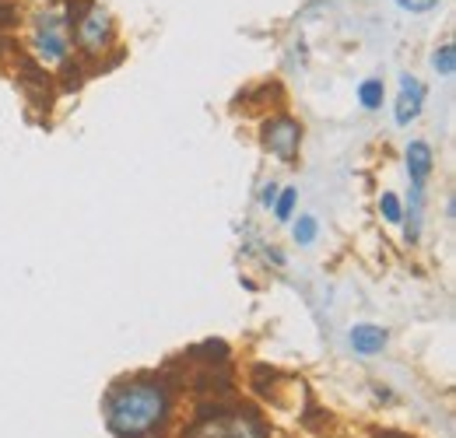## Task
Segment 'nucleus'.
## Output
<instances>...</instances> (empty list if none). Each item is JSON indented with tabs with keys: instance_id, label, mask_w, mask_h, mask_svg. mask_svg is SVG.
<instances>
[{
	"instance_id": "nucleus-1",
	"label": "nucleus",
	"mask_w": 456,
	"mask_h": 438,
	"mask_svg": "<svg viewBox=\"0 0 456 438\" xmlns=\"http://www.w3.org/2000/svg\"><path fill=\"white\" fill-rule=\"evenodd\" d=\"M169 385L159 379H134L110 396L106 421L116 438H151L169 421Z\"/></svg>"
},
{
	"instance_id": "nucleus-2",
	"label": "nucleus",
	"mask_w": 456,
	"mask_h": 438,
	"mask_svg": "<svg viewBox=\"0 0 456 438\" xmlns=\"http://www.w3.org/2000/svg\"><path fill=\"white\" fill-rule=\"evenodd\" d=\"M67 25H70V36L77 43V50L85 56H102L116 39V28H113V18L102 4L95 0H70L67 4Z\"/></svg>"
},
{
	"instance_id": "nucleus-3",
	"label": "nucleus",
	"mask_w": 456,
	"mask_h": 438,
	"mask_svg": "<svg viewBox=\"0 0 456 438\" xmlns=\"http://www.w3.org/2000/svg\"><path fill=\"white\" fill-rule=\"evenodd\" d=\"M28 50L43 67H63L70 63V25L60 11H43L32 18Z\"/></svg>"
},
{
	"instance_id": "nucleus-4",
	"label": "nucleus",
	"mask_w": 456,
	"mask_h": 438,
	"mask_svg": "<svg viewBox=\"0 0 456 438\" xmlns=\"http://www.w3.org/2000/svg\"><path fill=\"white\" fill-rule=\"evenodd\" d=\"M260 141L278 162L291 165L298 158V148H302V123L288 112H278L260 126Z\"/></svg>"
},
{
	"instance_id": "nucleus-5",
	"label": "nucleus",
	"mask_w": 456,
	"mask_h": 438,
	"mask_svg": "<svg viewBox=\"0 0 456 438\" xmlns=\"http://www.w3.org/2000/svg\"><path fill=\"white\" fill-rule=\"evenodd\" d=\"M421 106H425V85L411 74H400V95L397 106H394V116H397L400 126H411L418 116H421Z\"/></svg>"
},
{
	"instance_id": "nucleus-6",
	"label": "nucleus",
	"mask_w": 456,
	"mask_h": 438,
	"mask_svg": "<svg viewBox=\"0 0 456 438\" xmlns=\"http://www.w3.org/2000/svg\"><path fill=\"white\" fill-rule=\"evenodd\" d=\"M403 158H407L411 186H425V179L432 175V165H436L432 144H425V141H411V144H407V151H403Z\"/></svg>"
},
{
	"instance_id": "nucleus-7",
	"label": "nucleus",
	"mask_w": 456,
	"mask_h": 438,
	"mask_svg": "<svg viewBox=\"0 0 456 438\" xmlns=\"http://www.w3.org/2000/svg\"><path fill=\"white\" fill-rule=\"evenodd\" d=\"M387 340H390V333L376 323H358L351 329V347H354V354H365V358L379 354L387 347Z\"/></svg>"
},
{
	"instance_id": "nucleus-8",
	"label": "nucleus",
	"mask_w": 456,
	"mask_h": 438,
	"mask_svg": "<svg viewBox=\"0 0 456 438\" xmlns=\"http://www.w3.org/2000/svg\"><path fill=\"white\" fill-rule=\"evenodd\" d=\"M228 438H271V432L264 428V421L253 410H235L225 418Z\"/></svg>"
},
{
	"instance_id": "nucleus-9",
	"label": "nucleus",
	"mask_w": 456,
	"mask_h": 438,
	"mask_svg": "<svg viewBox=\"0 0 456 438\" xmlns=\"http://www.w3.org/2000/svg\"><path fill=\"white\" fill-rule=\"evenodd\" d=\"M383 99H387L383 77H365V81L358 85V102H362V110L376 112L379 106H383Z\"/></svg>"
},
{
	"instance_id": "nucleus-10",
	"label": "nucleus",
	"mask_w": 456,
	"mask_h": 438,
	"mask_svg": "<svg viewBox=\"0 0 456 438\" xmlns=\"http://www.w3.org/2000/svg\"><path fill=\"white\" fill-rule=\"evenodd\" d=\"M432 67H436L443 77H453L456 74V46L453 43H443V46L432 53Z\"/></svg>"
},
{
	"instance_id": "nucleus-11",
	"label": "nucleus",
	"mask_w": 456,
	"mask_h": 438,
	"mask_svg": "<svg viewBox=\"0 0 456 438\" xmlns=\"http://www.w3.org/2000/svg\"><path fill=\"white\" fill-rule=\"evenodd\" d=\"M291 235H295V242H298V246H313V242H316V235H320V221L313 218V215H305V218L295 221Z\"/></svg>"
},
{
	"instance_id": "nucleus-12",
	"label": "nucleus",
	"mask_w": 456,
	"mask_h": 438,
	"mask_svg": "<svg viewBox=\"0 0 456 438\" xmlns=\"http://www.w3.org/2000/svg\"><path fill=\"white\" fill-rule=\"evenodd\" d=\"M379 215L387 224H403V204L397 200V193H383L379 197Z\"/></svg>"
},
{
	"instance_id": "nucleus-13",
	"label": "nucleus",
	"mask_w": 456,
	"mask_h": 438,
	"mask_svg": "<svg viewBox=\"0 0 456 438\" xmlns=\"http://www.w3.org/2000/svg\"><path fill=\"white\" fill-rule=\"evenodd\" d=\"M295 197H298V190H295V186H285V190L278 193V200H274V215H278V221H291Z\"/></svg>"
},
{
	"instance_id": "nucleus-14",
	"label": "nucleus",
	"mask_w": 456,
	"mask_h": 438,
	"mask_svg": "<svg viewBox=\"0 0 456 438\" xmlns=\"http://www.w3.org/2000/svg\"><path fill=\"white\" fill-rule=\"evenodd\" d=\"M193 438H228V432H225V418L204 421V425L197 428V435H193Z\"/></svg>"
},
{
	"instance_id": "nucleus-15",
	"label": "nucleus",
	"mask_w": 456,
	"mask_h": 438,
	"mask_svg": "<svg viewBox=\"0 0 456 438\" xmlns=\"http://www.w3.org/2000/svg\"><path fill=\"white\" fill-rule=\"evenodd\" d=\"M443 0H397L400 11H411V14H425V11H432V7H439Z\"/></svg>"
},
{
	"instance_id": "nucleus-16",
	"label": "nucleus",
	"mask_w": 456,
	"mask_h": 438,
	"mask_svg": "<svg viewBox=\"0 0 456 438\" xmlns=\"http://www.w3.org/2000/svg\"><path fill=\"white\" fill-rule=\"evenodd\" d=\"M278 190H281L278 182H264V193H260V204H264V207H274V200H278Z\"/></svg>"
},
{
	"instance_id": "nucleus-17",
	"label": "nucleus",
	"mask_w": 456,
	"mask_h": 438,
	"mask_svg": "<svg viewBox=\"0 0 456 438\" xmlns=\"http://www.w3.org/2000/svg\"><path fill=\"white\" fill-rule=\"evenodd\" d=\"M383 438H403V435H383Z\"/></svg>"
}]
</instances>
